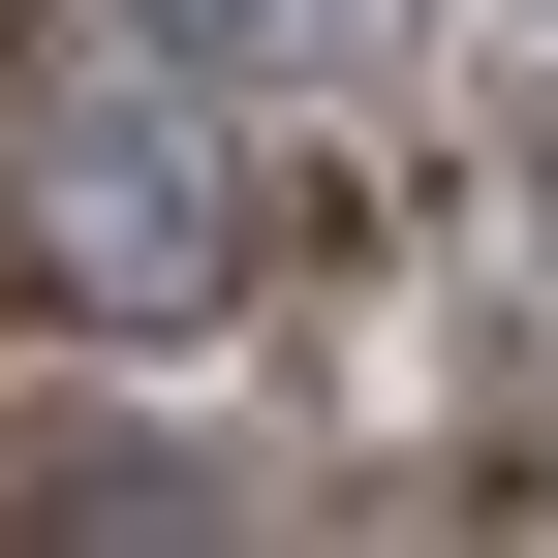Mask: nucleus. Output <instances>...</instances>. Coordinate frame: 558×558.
<instances>
[{"label": "nucleus", "mask_w": 558, "mask_h": 558, "mask_svg": "<svg viewBox=\"0 0 558 558\" xmlns=\"http://www.w3.org/2000/svg\"><path fill=\"white\" fill-rule=\"evenodd\" d=\"M62 279H94V311H186V279H218V218H186L156 124H124V156H62Z\"/></svg>", "instance_id": "nucleus-1"}]
</instances>
